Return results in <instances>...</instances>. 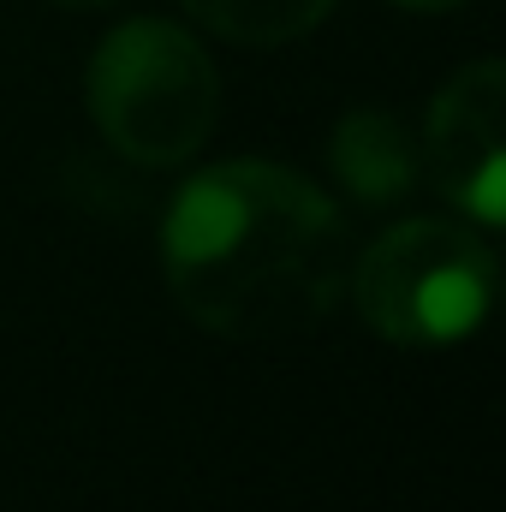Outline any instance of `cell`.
Returning <instances> with one entry per match:
<instances>
[{
    "instance_id": "obj_1",
    "label": "cell",
    "mask_w": 506,
    "mask_h": 512,
    "mask_svg": "<svg viewBox=\"0 0 506 512\" xmlns=\"http://www.w3.org/2000/svg\"><path fill=\"white\" fill-rule=\"evenodd\" d=\"M352 256L334 197L274 161L197 173L161 221V268L179 310L227 340L328 322L352 286Z\"/></svg>"
},
{
    "instance_id": "obj_4",
    "label": "cell",
    "mask_w": 506,
    "mask_h": 512,
    "mask_svg": "<svg viewBox=\"0 0 506 512\" xmlns=\"http://www.w3.org/2000/svg\"><path fill=\"white\" fill-rule=\"evenodd\" d=\"M506 72L501 60H471L459 66L429 120H423V167L435 191L459 209V221L501 227L506 221Z\"/></svg>"
},
{
    "instance_id": "obj_8",
    "label": "cell",
    "mask_w": 506,
    "mask_h": 512,
    "mask_svg": "<svg viewBox=\"0 0 506 512\" xmlns=\"http://www.w3.org/2000/svg\"><path fill=\"white\" fill-rule=\"evenodd\" d=\"M54 6H114V0H54Z\"/></svg>"
},
{
    "instance_id": "obj_6",
    "label": "cell",
    "mask_w": 506,
    "mask_h": 512,
    "mask_svg": "<svg viewBox=\"0 0 506 512\" xmlns=\"http://www.w3.org/2000/svg\"><path fill=\"white\" fill-rule=\"evenodd\" d=\"M203 30L227 36V42H245V48H280L292 36H310L334 0H179Z\"/></svg>"
},
{
    "instance_id": "obj_5",
    "label": "cell",
    "mask_w": 506,
    "mask_h": 512,
    "mask_svg": "<svg viewBox=\"0 0 506 512\" xmlns=\"http://www.w3.org/2000/svg\"><path fill=\"white\" fill-rule=\"evenodd\" d=\"M328 161H334V179L346 185V197L364 209H393L423 173L417 137L387 108H352L328 137Z\"/></svg>"
},
{
    "instance_id": "obj_2",
    "label": "cell",
    "mask_w": 506,
    "mask_h": 512,
    "mask_svg": "<svg viewBox=\"0 0 506 512\" xmlns=\"http://www.w3.org/2000/svg\"><path fill=\"white\" fill-rule=\"evenodd\" d=\"M90 120L137 167L191 161L221 114V78L203 42L167 18H131L108 30L84 78Z\"/></svg>"
},
{
    "instance_id": "obj_3",
    "label": "cell",
    "mask_w": 506,
    "mask_h": 512,
    "mask_svg": "<svg viewBox=\"0 0 506 512\" xmlns=\"http://www.w3.org/2000/svg\"><path fill=\"white\" fill-rule=\"evenodd\" d=\"M495 251L471 233V221L417 215L387 227L364 256H352V298L387 346L435 352L483 328L495 304Z\"/></svg>"
},
{
    "instance_id": "obj_7",
    "label": "cell",
    "mask_w": 506,
    "mask_h": 512,
    "mask_svg": "<svg viewBox=\"0 0 506 512\" xmlns=\"http://www.w3.org/2000/svg\"><path fill=\"white\" fill-rule=\"evenodd\" d=\"M399 6H411V12H453V6H465V0H399Z\"/></svg>"
}]
</instances>
